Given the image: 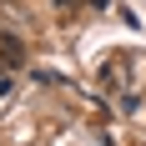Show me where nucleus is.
I'll list each match as a JSON object with an SVG mask.
<instances>
[{
  "mask_svg": "<svg viewBox=\"0 0 146 146\" xmlns=\"http://www.w3.org/2000/svg\"><path fill=\"white\" fill-rule=\"evenodd\" d=\"M121 81H126V60H116L111 71H101V86L106 91H121Z\"/></svg>",
  "mask_w": 146,
  "mask_h": 146,
  "instance_id": "nucleus-1",
  "label": "nucleus"
}]
</instances>
